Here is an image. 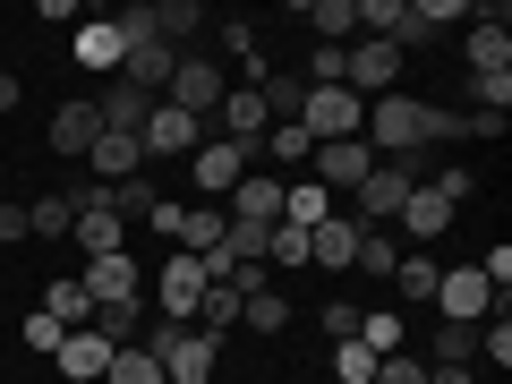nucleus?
<instances>
[{
	"label": "nucleus",
	"instance_id": "1",
	"mask_svg": "<svg viewBox=\"0 0 512 384\" xmlns=\"http://www.w3.org/2000/svg\"><path fill=\"white\" fill-rule=\"evenodd\" d=\"M359 137H367L376 163H410V154H427V146H453V137H461V111L453 103H419V94H376Z\"/></svg>",
	"mask_w": 512,
	"mask_h": 384
},
{
	"label": "nucleus",
	"instance_id": "2",
	"mask_svg": "<svg viewBox=\"0 0 512 384\" xmlns=\"http://www.w3.org/2000/svg\"><path fill=\"white\" fill-rule=\"evenodd\" d=\"M436 316L444 325H487V316H512V299H495L478 265H453V274H436Z\"/></svg>",
	"mask_w": 512,
	"mask_h": 384
},
{
	"label": "nucleus",
	"instance_id": "3",
	"mask_svg": "<svg viewBox=\"0 0 512 384\" xmlns=\"http://www.w3.org/2000/svg\"><path fill=\"white\" fill-rule=\"evenodd\" d=\"M299 128H308L316 146H342V137H359L367 128V103L350 86H308V103H299Z\"/></svg>",
	"mask_w": 512,
	"mask_h": 384
},
{
	"label": "nucleus",
	"instance_id": "4",
	"mask_svg": "<svg viewBox=\"0 0 512 384\" xmlns=\"http://www.w3.org/2000/svg\"><path fill=\"white\" fill-rule=\"evenodd\" d=\"M222 60H205V52H180V69H171V86H163V103L171 111H188V120H214L222 111Z\"/></svg>",
	"mask_w": 512,
	"mask_h": 384
},
{
	"label": "nucleus",
	"instance_id": "5",
	"mask_svg": "<svg viewBox=\"0 0 512 384\" xmlns=\"http://www.w3.org/2000/svg\"><path fill=\"white\" fill-rule=\"evenodd\" d=\"M248 163H256V146H231V137H205V146L188 154V180H197V197H205V205H222L239 180H248Z\"/></svg>",
	"mask_w": 512,
	"mask_h": 384
},
{
	"label": "nucleus",
	"instance_id": "6",
	"mask_svg": "<svg viewBox=\"0 0 512 384\" xmlns=\"http://www.w3.org/2000/svg\"><path fill=\"white\" fill-rule=\"evenodd\" d=\"M402 69H410V60L402 52H393V43H350V52H342V86L350 94H359V103H376V94H393V86H402Z\"/></svg>",
	"mask_w": 512,
	"mask_h": 384
},
{
	"label": "nucleus",
	"instance_id": "7",
	"mask_svg": "<svg viewBox=\"0 0 512 384\" xmlns=\"http://www.w3.org/2000/svg\"><path fill=\"white\" fill-rule=\"evenodd\" d=\"M43 137H52V154H60V163H86V154H94V137H103V111H94V94H69V103L52 111V128H43Z\"/></svg>",
	"mask_w": 512,
	"mask_h": 384
},
{
	"label": "nucleus",
	"instance_id": "8",
	"mask_svg": "<svg viewBox=\"0 0 512 384\" xmlns=\"http://www.w3.org/2000/svg\"><path fill=\"white\" fill-rule=\"evenodd\" d=\"M154 291H163V299H154V316H171V325H197V299H205V265H197V256H180V248H171V256H163V282H154Z\"/></svg>",
	"mask_w": 512,
	"mask_h": 384
},
{
	"label": "nucleus",
	"instance_id": "9",
	"mask_svg": "<svg viewBox=\"0 0 512 384\" xmlns=\"http://www.w3.org/2000/svg\"><path fill=\"white\" fill-rule=\"evenodd\" d=\"M77 291L94 299V308H111V299H137L146 291V265H137V256H86V274H77Z\"/></svg>",
	"mask_w": 512,
	"mask_h": 384
},
{
	"label": "nucleus",
	"instance_id": "10",
	"mask_svg": "<svg viewBox=\"0 0 512 384\" xmlns=\"http://www.w3.org/2000/svg\"><path fill=\"white\" fill-rule=\"evenodd\" d=\"M265 128H274V111H265V94H256V86H231V94H222V111L205 120V137H231V146H256Z\"/></svg>",
	"mask_w": 512,
	"mask_h": 384
},
{
	"label": "nucleus",
	"instance_id": "11",
	"mask_svg": "<svg viewBox=\"0 0 512 384\" xmlns=\"http://www.w3.org/2000/svg\"><path fill=\"white\" fill-rule=\"evenodd\" d=\"M137 146H146V163H154V154H197V146H205V120H188V111L154 103L146 128H137Z\"/></svg>",
	"mask_w": 512,
	"mask_h": 384
},
{
	"label": "nucleus",
	"instance_id": "12",
	"mask_svg": "<svg viewBox=\"0 0 512 384\" xmlns=\"http://www.w3.org/2000/svg\"><path fill=\"white\" fill-rule=\"evenodd\" d=\"M111 359H120V350H111V342H103V333H94V325H77L69 342L52 350V367H60V376H69V384H103V376H111Z\"/></svg>",
	"mask_w": 512,
	"mask_h": 384
},
{
	"label": "nucleus",
	"instance_id": "13",
	"mask_svg": "<svg viewBox=\"0 0 512 384\" xmlns=\"http://www.w3.org/2000/svg\"><path fill=\"white\" fill-rule=\"evenodd\" d=\"M367 171H376L367 137H342V146H316V154H308V180H316V188H359Z\"/></svg>",
	"mask_w": 512,
	"mask_h": 384
},
{
	"label": "nucleus",
	"instance_id": "14",
	"mask_svg": "<svg viewBox=\"0 0 512 384\" xmlns=\"http://www.w3.org/2000/svg\"><path fill=\"white\" fill-rule=\"evenodd\" d=\"M410 188H419V171H410V163H376V171L359 180V214H367V222H393Z\"/></svg>",
	"mask_w": 512,
	"mask_h": 384
},
{
	"label": "nucleus",
	"instance_id": "15",
	"mask_svg": "<svg viewBox=\"0 0 512 384\" xmlns=\"http://www.w3.org/2000/svg\"><path fill=\"white\" fill-rule=\"evenodd\" d=\"M512 69V26H504V9H478V26H470V77H504Z\"/></svg>",
	"mask_w": 512,
	"mask_h": 384
},
{
	"label": "nucleus",
	"instance_id": "16",
	"mask_svg": "<svg viewBox=\"0 0 512 384\" xmlns=\"http://www.w3.org/2000/svg\"><path fill=\"white\" fill-rule=\"evenodd\" d=\"M231 222H256V231H274V222H282V180H274V171H248V180L231 188Z\"/></svg>",
	"mask_w": 512,
	"mask_h": 384
},
{
	"label": "nucleus",
	"instance_id": "17",
	"mask_svg": "<svg viewBox=\"0 0 512 384\" xmlns=\"http://www.w3.org/2000/svg\"><path fill=\"white\" fill-rule=\"evenodd\" d=\"M214 359H222V342H205V333L188 325L180 342L163 350V376H171V384H214Z\"/></svg>",
	"mask_w": 512,
	"mask_h": 384
},
{
	"label": "nucleus",
	"instance_id": "18",
	"mask_svg": "<svg viewBox=\"0 0 512 384\" xmlns=\"http://www.w3.org/2000/svg\"><path fill=\"white\" fill-rule=\"evenodd\" d=\"M171 69H180V52H171V43H128V60H120V77H128L137 94H154V103H163Z\"/></svg>",
	"mask_w": 512,
	"mask_h": 384
},
{
	"label": "nucleus",
	"instance_id": "19",
	"mask_svg": "<svg viewBox=\"0 0 512 384\" xmlns=\"http://www.w3.org/2000/svg\"><path fill=\"white\" fill-rule=\"evenodd\" d=\"M94 111H103V128H111V137H137V128H146V111H154V94H137L128 77H111V86L94 94Z\"/></svg>",
	"mask_w": 512,
	"mask_h": 384
},
{
	"label": "nucleus",
	"instance_id": "20",
	"mask_svg": "<svg viewBox=\"0 0 512 384\" xmlns=\"http://www.w3.org/2000/svg\"><path fill=\"white\" fill-rule=\"evenodd\" d=\"M69 239H77V248H86V256H120V248H128V222L111 214V205H77Z\"/></svg>",
	"mask_w": 512,
	"mask_h": 384
},
{
	"label": "nucleus",
	"instance_id": "21",
	"mask_svg": "<svg viewBox=\"0 0 512 384\" xmlns=\"http://www.w3.org/2000/svg\"><path fill=\"white\" fill-rule=\"evenodd\" d=\"M137 163H146V146H137V137H111V128H103V137H94V154H86V171H94V180H103V188L137 180Z\"/></svg>",
	"mask_w": 512,
	"mask_h": 384
},
{
	"label": "nucleus",
	"instance_id": "22",
	"mask_svg": "<svg viewBox=\"0 0 512 384\" xmlns=\"http://www.w3.org/2000/svg\"><path fill=\"white\" fill-rule=\"evenodd\" d=\"M256 154H265V163H282V171L299 180V171H308V154H316V137H308L299 120H274L265 137H256Z\"/></svg>",
	"mask_w": 512,
	"mask_h": 384
},
{
	"label": "nucleus",
	"instance_id": "23",
	"mask_svg": "<svg viewBox=\"0 0 512 384\" xmlns=\"http://www.w3.org/2000/svg\"><path fill=\"white\" fill-rule=\"evenodd\" d=\"M393 222H402V231H410V239H419V248H427V239H436L444 222H453V205H444L436 188L419 180V188H410V197H402V214H393Z\"/></svg>",
	"mask_w": 512,
	"mask_h": 384
},
{
	"label": "nucleus",
	"instance_id": "24",
	"mask_svg": "<svg viewBox=\"0 0 512 384\" xmlns=\"http://www.w3.org/2000/svg\"><path fill=\"white\" fill-rule=\"evenodd\" d=\"M350 256H359V222H316V231H308V265L350 274Z\"/></svg>",
	"mask_w": 512,
	"mask_h": 384
},
{
	"label": "nucleus",
	"instance_id": "25",
	"mask_svg": "<svg viewBox=\"0 0 512 384\" xmlns=\"http://www.w3.org/2000/svg\"><path fill=\"white\" fill-rule=\"evenodd\" d=\"M77 60H86V69H103V77H120V60H128V43H120V26H111V18H94V26H77Z\"/></svg>",
	"mask_w": 512,
	"mask_h": 384
},
{
	"label": "nucleus",
	"instance_id": "26",
	"mask_svg": "<svg viewBox=\"0 0 512 384\" xmlns=\"http://www.w3.org/2000/svg\"><path fill=\"white\" fill-rule=\"evenodd\" d=\"M299 26H316V43H359V9L350 0H308Z\"/></svg>",
	"mask_w": 512,
	"mask_h": 384
},
{
	"label": "nucleus",
	"instance_id": "27",
	"mask_svg": "<svg viewBox=\"0 0 512 384\" xmlns=\"http://www.w3.org/2000/svg\"><path fill=\"white\" fill-rule=\"evenodd\" d=\"M222 231H231V214L222 205H197V214H180V256H214Z\"/></svg>",
	"mask_w": 512,
	"mask_h": 384
},
{
	"label": "nucleus",
	"instance_id": "28",
	"mask_svg": "<svg viewBox=\"0 0 512 384\" xmlns=\"http://www.w3.org/2000/svg\"><path fill=\"white\" fill-rule=\"evenodd\" d=\"M146 18H154V43H171V52H180V43L205 26V9H197V0H154Z\"/></svg>",
	"mask_w": 512,
	"mask_h": 384
},
{
	"label": "nucleus",
	"instance_id": "29",
	"mask_svg": "<svg viewBox=\"0 0 512 384\" xmlns=\"http://www.w3.org/2000/svg\"><path fill=\"white\" fill-rule=\"evenodd\" d=\"M239 325L274 342V333H291V299H282V291H256V299H239Z\"/></svg>",
	"mask_w": 512,
	"mask_h": 384
},
{
	"label": "nucleus",
	"instance_id": "30",
	"mask_svg": "<svg viewBox=\"0 0 512 384\" xmlns=\"http://www.w3.org/2000/svg\"><path fill=\"white\" fill-rule=\"evenodd\" d=\"M436 274H444V265H436L427 248H410L402 265H393V282H402V299H419V308H436Z\"/></svg>",
	"mask_w": 512,
	"mask_h": 384
},
{
	"label": "nucleus",
	"instance_id": "31",
	"mask_svg": "<svg viewBox=\"0 0 512 384\" xmlns=\"http://www.w3.org/2000/svg\"><path fill=\"white\" fill-rule=\"evenodd\" d=\"M69 222H77V205L60 197V188H52V197H35V205H26V239H69Z\"/></svg>",
	"mask_w": 512,
	"mask_h": 384
},
{
	"label": "nucleus",
	"instance_id": "32",
	"mask_svg": "<svg viewBox=\"0 0 512 384\" xmlns=\"http://www.w3.org/2000/svg\"><path fill=\"white\" fill-rule=\"evenodd\" d=\"M43 316H60V325H69V333H77V325H94V299L77 291V274H69V282H52V291H43Z\"/></svg>",
	"mask_w": 512,
	"mask_h": 384
},
{
	"label": "nucleus",
	"instance_id": "33",
	"mask_svg": "<svg viewBox=\"0 0 512 384\" xmlns=\"http://www.w3.org/2000/svg\"><path fill=\"white\" fill-rule=\"evenodd\" d=\"M436 367H478V325H444L436 316Z\"/></svg>",
	"mask_w": 512,
	"mask_h": 384
},
{
	"label": "nucleus",
	"instance_id": "34",
	"mask_svg": "<svg viewBox=\"0 0 512 384\" xmlns=\"http://www.w3.org/2000/svg\"><path fill=\"white\" fill-rule=\"evenodd\" d=\"M103 205H111V214H120V222H146V214H154V180H146V171H137V180L103 188Z\"/></svg>",
	"mask_w": 512,
	"mask_h": 384
},
{
	"label": "nucleus",
	"instance_id": "35",
	"mask_svg": "<svg viewBox=\"0 0 512 384\" xmlns=\"http://www.w3.org/2000/svg\"><path fill=\"white\" fill-rule=\"evenodd\" d=\"M350 265H359V274H393V265H402V239L393 231H359V256H350Z\"/></svg>",
	"mask_w": 512,
	"mask_h": 384
},
{
	"label": "nucleus",
	"instance_id": "36",
	"mask_svg": "<svg viewBox=\"0 0 512 384\" xmlns=\"http://www.w3.org/2000/svg\"><path fill=\"white\" fill-rule=\"evenodd\" d=\"M265 265H274V274H299V265H308V231L274 222V239H265Z\"/></svg>",
	"mask_w": 512,
	"mask_h": 384
},
{
	"label": "nucleus",
	"instance_id": "37",
	"mask_svg": "<svg viewBox=\"0 0 512 384\" xmlns=\"http://www.w3.org/2000/svg\"><path fill=\"white\" fill-rule=\"evenodd\" d=\"M359 342L376 350V359H393V350H402V316H393V308H367L359 316Z\"/></svg>",
	"mask_w": 512,
	"mask_h": 384
},
{
	"label": "nucleus",
	"instance_id": "38",
	"mask_svg": "<svg viewBox=\"0 0 512 384\" xmlns=\"http://www.w3.org/2000/svg\"><path fill=\"white\" fill-rule=\"evenodd\" d=\"M256 94H265V111H274V120H299V103H308V77H282V69H274Z\"/></svg>",
	"mask_w": 512,
	"mask_h": 384
},
{
	"label": "nucleus",
	"instance_id": "39",
	"mask_svg": "<svg viewBox=\"0 0 512 384\" xmlns=\"http://www.w3.org/2000/svg\"><path fill=\"white\" fill-rule=\"evenodd\" d=\"M376 350H367V342H333V376H342V384H376Z\"/></svg>",
	"mask_w": 512,
	"mask_h": 384
},
{
	"label": "nucleus",
	"instance_id": "40",
	"mask_svg": "<svg viewBox=\"0 0 512 384\" xmlns=\"http://www.w3.org/2000/svg\"><path fill=\"white\" fill-rule=\"evenodd\" d=\"M18 342H26V350H43V359H52V350L69 342V325H60V316H43V308H35V316H26V325H18Z\"/></svg>",
	"mask_w": 512,
	"mask_h": 384
},
{
	"label": "nucleus",
	"instance_id": "41",
	"mask_svg": "<svg viewBox=\"0 0 512 384\" xmlns=\"http://www.w3.org/2000/svg\"><path fill=\"white\" fill-rule=\"evenodd\" d=\"M103 384H171V376H163V367L146 359V350H120V359H111V376H103Z\"/></svg>",
	"mask_w": 512,
	"mask_h": 384
},
{
	"label": "nucleus",
	"instance_id": "42",
	"mask_svg": "<svg viewBox=\"0 0 512 384\" xmlns=\"http://www.w3.org/2000/svg\"><path fill=\"white\" fill-rule=\"evenodd\" d=\"M342 52L350 43H316L308 52V86H342Z\"/></svg>",
	"mask_w": 512,
	"mask_h": 384
},
{
	"label": "nucleus",
	"instance_id": "43",
	"mask_svg": "<svg viewBox=\"0 0 512 384\" xmlns=\"http://www.w3.org/2000/svg\"><path fill=\"white\" fill-rule=\"evenodd\" d=\"M359 299H325V333H333V342H359Z\"/></svg>",
	"mask_w": 512,
	"mask_h": 384
},
{
	"label": "nucleus",
	"instance_id": "44",
	"mask_svg": "<svg viewBox=\"0 0 512 384\" xmlns=\"http://www.w3.org/2000/svg\"><path fill=\"white\" fill-rule=\"evenodd\" d=\"M470 94H478V111L504 120V111H512V69H504V77H470Z\"/></svg>",
	"mask_w": 512,
	"mask_h": 384
},
{
	"label": "nucleus",
	"instance_id": "45",
	"mask_svg": "<svg viewBox=\"0 0 512 384\" xmlns=\"http://www.w3.org/2000/svg\"><path fill=\"white\" fill-rule=\"evenodd\" d=\"M427 188H436L444 205H461V197H470V188H478V171H470V163H444V171H436V180H427Z\"/></svg>",
	"mask_w": 512,
	"mask_h": 384
},
{
	"label": "nucleus",
	"instance_id": "46",
	"mask_svg": "<svg viewBox=\"0 0 512 384\" xmlns=\"http://www.w3.org/2000/svg\"><path fill=\"white\" fill-rule=\"evenodd\" d=\"M376 384H427V359H410V350H393V359L376 367Z\"/></svg>",
	"mask_w": 512,
	"mask_h": 384
},
{
	"label": "nucleus",
	"instance_id": "47",
	"mask_svg": "<svg viewBox=\"0 0 512 384\" xmlns=\"http://www.w3.org/2000/svg\"><path fill=\"white\" fill-rule=\"evenodd\" d=\"M26 239V205H0V248H18Z\"/></svg>",
	"mask_w": 512,
	"mask_h": 384
},
{
	"label": "nucleus",
	"instance_id": "48",
	"mask_svg": "<svg viewBox=\"0 0 512 384\" xmlns=\"http://www.w3.org/2000/svg\"><path fill=\"white\" fill-rule=\"evenodd\" d=\"M26 103V86H18V77H9V69H0V120H9V111H18Z\"/></svg>",
	"mask_w": 512,
	"mask_h": 384
},
{
	"label": "nucleus",
	"instance_id": "49",
	"mask_svg": "<svg viewBox=\"0 0 512 384\" xmlns=\"http://www.w3.org/2000/svg\"><path fill=\"white\" fill-rule=\"evenodd\" d=\"M427 384H478L470 367H427Z\"/></svg>",
	"mask_w": 512,
	"mask_h": 384
}]
</instances>
